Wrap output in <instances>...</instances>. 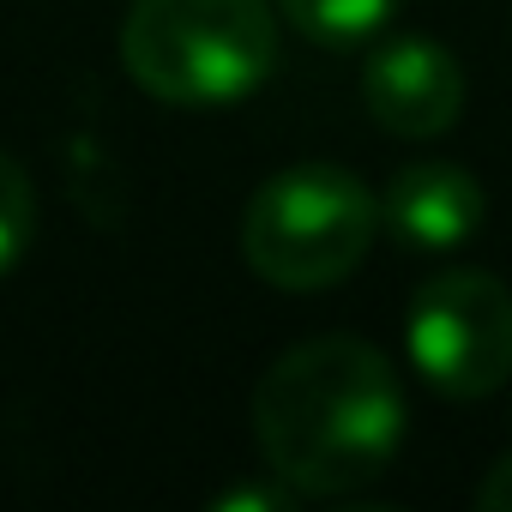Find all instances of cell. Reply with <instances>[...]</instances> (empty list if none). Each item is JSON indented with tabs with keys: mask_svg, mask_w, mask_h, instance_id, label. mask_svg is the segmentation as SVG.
Segmentation results:
<instances>
[{
	"mask_svg": "<svg viewBox=\"0 0 512 512\" xmlns=\"http://www.w3.org/2000/svg\"><path fill=\"white\" fill-rule=\"evenodd\" d=\"M380 229V199L344 163H290L253 187L241 211V260L272 290L314 296L368 260Z\"/></svg>",
	"mask_w": 512,
	"mask_h": 512,
	"instance_id": "3",
	"label": "cell"
},
{
	"mask_svg": "<svg viewBox=\"0 0 512 512\" xmlns=\"http://www.w3.org/2000/svg\"><path fill=\"white\" fill-rule=\"evenodd\" d=\"M380 217L404 247L446 253V247H464L482 229L488 193L464 163H410V169L392 175V187L380 199Z\"/></svg>",
	"mask_w": 512,
	"mask_h": 512,
	"instance_id": "6",
	"label": "cell"
},
{
	"mask_svg": "<svg viewBox=\"0 0 512 512\" xmlns=\"http://www.w3.org/2000/svg\"><path fill=\"white\" fill-rule=\"evenodd\" d=\"M404 0H278V13L290 31H302L320 49H356L392 25Z\"/></svg>",
	"mask_w": 512,
	"mask_h": 512,
	"instance_id": "7",
	"label": "cell"
},
{
	"mask_svg": "<svg viewBox=\"0 0 512 512\" xmlns=\"http://www.w3.org/2000/svg\"><path fill=\"white\" fill-rule=\"evenodd\" d=\"M296 500V488L284 482V476H272V482H253V488H229V494H217L211 506L217 512H284Z\"/></svg>",
	"mask_w": 512,
	"mask_h": 512,
	"instance_id": "9",
	"label": "cell"
},
{
	"mask_svg": "<svg viewBox=\"0 0 512 512\" xmlns=\"http://www.w3.org/2000/svg\"><path fill=\"white\" fill-rule=\"evenodd\" d=\"M362 103L398 139H440L464 115V67L428 37H392L362 67Z\"/></svg>",
	"mask_w": 512,
	"mask_h": 512,
	"instance_id": "5",
	"label": "cell"
},
{
	"mask_svg": "<svg viewBox=\"0 0 512 512\" xmlns=\"http://www.w3.org/2000/svg\"><path fill=\"white\" fill-rule=\"evenodd\" d=\"M253 446L308 500L356 494L404 446V386L368 338H302L253 386Z\"/></svg>",
	"mask_w": 512,
	"mask_h": 512,
	"instance_id": "1",
	"label": "cell"
},
{
	"mask_svg": "<svg viewBox=\"0 0 512 512\" xmlns=\"http://www.w3.org/2000/svg\"><path fill=\"white\" fill-rule=\"evenodd\" d=\"M31 235H37V187L19 157L0 151V278L31 253Z\"/></svg>",
	"mask_w": 512,
	"mask_h": 512,
	"instance_id": "8",
	"label": "cell"
},
{
	"mask_svg": "<svg viewBox=\"0 0 512 512\" xmlns=\"http://www.w3.org/2000/svg\"><path fill=\"white\" fill-rule=\"evenodd\" d=\"M476 506L482 512H512V452L488 464V476L476 482Z\"/></svg>",
	"mask_w": 512,
	"mask_h": 512,
	"instance_id": "10",
	"label": "cell"
},
{
	"mask_svg": "<svg viewBox=\"0 0 512 512\" xmlns=\"http://www.w3.org/2000/svg\"><path fill=\"white\" fill-rule=\"evenodd\" d=\"M127 79L175 109L253 97L278 67L272 0H133L121 19Z\"/></svg>",
	"mask_w": 512,
	"mask_h": 512,
	"instance_id": "2",
	"label": "cell"
},
{
	"mask_svg": "<svg viewBox=\"0 0 512 512\" xmlns=\"http://www.w3.org/2000/svg\"><path fill=\"white\" fill-rule=\"evenodd\" d=\"M410 368L452 404L488 398L512 380V290L494 272H434L404 314Z\"/></svg>",
	"mask_w": 512,
	"mask_h": 512,
	"instance_id": "4",
	"label": "cell"
}]
</instances>
